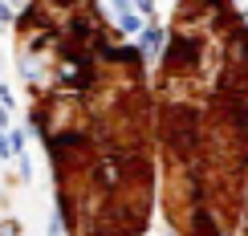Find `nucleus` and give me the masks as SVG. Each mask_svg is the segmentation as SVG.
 Masks as SVG:
<instances>
[{"label":"nucleus","mask_w":248,"mask_h":236,"mask_svg":"<svg viewBox=\"0 0 248 236\" xmlns=\"http://www.w3.org/2000/svg\"><path fill=\"white\" fill-rule=\"evenodd\" d=\"M151 102L171 232L236 236L248 204V20L232 0H179Z\"/></svg>","instance_id":"f257e3e1"},{"label":"nucleus","mask_w":248,"mask_h":236,"mask_svg":"<svg viewBox=\"0 0 248 236\" xmlns=\"http://www.w3.org/2000/svg\"><path fill=\"white\" fill-rule=\"evenodd\" d=\"M236 236H248V204H244V220H240V232Z\"/></svg>","instance_id":"f03ea898"}]
</instances>
